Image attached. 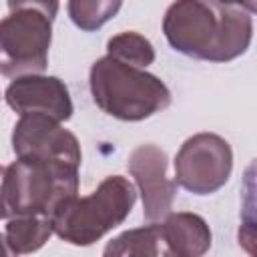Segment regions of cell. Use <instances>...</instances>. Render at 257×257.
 I'll return each instance as SVG.
<instances>
[{
	"label": "cell",
	"instance_id": "obj_12",
	"mask_svg": "<svg viewBox=\"0 0 257 257\" xmlns=\"http://www.w3.org/2000/svg\"><path fill=\"white\" fill-rule=\"evenodd\" d=\"M104 255L112 257H157V255H167V247L163 243L161 227L157 223H149L139 229H131L108 241L104 247Z\"/></svg>",
	"mask_w": 257,
	"mask_h": 257
},
{
	"label": "cell",
	"instance_id": "obj_13",
	"mask_svg": "<svg viewBox=\"0 0 257 257\" xmlns=\"http://www.w3.org/2000/svg\"><path fill=\"white\" fill-rule=\"evenodd\" d=\"M106 56L137 68H147L155 62V48L151 40L139 32H120L108 38Z\"/></svg>",
	"mask_w": 257,
	"mask_h": 257
},
{
	"label": "cell",
	"instance_id": "obj_6",
	"mask_svg": "<svg viewBox=\"0 0 257 257\" xmlns=\"http://www.w3.org/2000/svg\"><path fill=\"white\" fill-rule=\"evenodd\" d=\"M233 171V151L215 133L189 137L175 157V183L193 195L217 193Z\"/></svg>",
	"mask_w": 257,
	"mask_h": 257
},
{
	"label": "cell",
	"instance_id": "obj_15",
	"mask_svg": "<svg viewBox=\"0 0 257 257\" xmlns=\"http://www.w3.org/2000/svg\"><path fill=\"white\" fill-rule=\"evenodd\" d=\"M10 12L14 10H38L46 18L54 20L58 14V0H8Z\"/></svg>",
	"mask_w": 257,
	"mask_h": 257
},
{
	"label": "cell",
	"instance_id": "obj_14",
	"mask_svg": "<svg viewBox=\"0 0 257 257\" xmlns=\"http://www.w3.org/2000/svg\"><path fill=\"white\" fill-rule=\"evenodd\" d=\"M120 6L122 0H68V16L76 28L94 32L114 18Z\"/></svg>",
	"mask_w": 257,
	"mask_h": 257
},
{
	"label": "cell",
	"instance_id": "obj_5",
	"mask_svg": "<svg viewBox=\"0 0 257 257\" xmlns=\"http://www.w3.org/2000/svg\"><path fill=\"white\" fill-rule=\"evenodd\" d=\"M52 20L38 10H14L0 20V74H42L48 66Z\"/></svg>",
	"mask_w": 257,
	"mask_h": 257
},
{
	"label": "cell",
	"instance_id": "obj_17",
	"mask_svg": "<svg viewBox=\"0 0 257 257\" xmlns=\"http://www.w3.org/2000/svg\"><path fill=\"white\" fill-rule=\"evenodd\" d=\"M4 169L6 167H0V219L10 217V211L6 207V197H4Z\"/></svg>",
	"mask_w": 257,
	"mask_h": 257
},
{
	"label": "cell",
	"instance_id": "obj_11",
	"mask_svg": "<svg viewBox=\"0 0 257 257\" xmlns=\"http://www.w3.org/2000/svg\"><path fill=\"white\" fill-rule=\"evenodd\" d=\"M54 233L52 221L46 215H12L6 223V247L12 255L38 251Z\"/></svg>",
	"mask_w": 257,
	"mask_h": 257
},
{
	"label": "cell",
	"instance_id": "obj_9",
	"mask_svg": "<svg viewBox=\"0 0 257 257\" xmlns=\"http://www.w3.org/2000/svg\"><path fill=\"white\" fill-rule=\"evenodd\" d=\"M8 106L18 114L40 112L60 122L72 116V98L68 86L58 76L26 74L16 76L4 92Z\"/></svg>",
	"mask_w": 257,
	"mask_h": 257
},
{
	"label": "cell",
	"instance_id": "obj_7",
	"mask_svg": "<svg viewBox=\"0 0 257 257\" xmlns=\"http://www.w3.org/2000/svg\"><path fill=\"white\" fill-rule=\"evenodd\" d=\"M12 151L16 157L60 161L74 167H80L82 161L78 139L60 120L40 112L20 114L12 131Z\"/></svg>",
	"mask_w": 257,
	"mask_h": 257
},
{
	"label": "cell",
	"instance_id": "obj_1",
	"mask_svg": "<svg viewBox=\"0 0 257 257\" xmlns=\"http://www.w3.org/2000/svg\"><path fill=\"white\" fill-rule=\"evenodd\" d=\"M167 42L181 54L229 62L245 54L253 38L247 10L215 0H175L163 18Z\"/></svg>",
	"mask_w": 257,
	"mask_h": 257
},
{
	"label": "cell",
	"instance_id": "obj_2",
	"mask_svg": "<svg viewBox=\"0 0 257 257\" xmlns=\"http://www.w3.org/2000/svg\"><path fill=\"white\" fill-rule=\"evenodd\" d=\"M88 84L96 106L118 120H145L171 104V92L159 76L110 56L90 66Z\"/></svg>",
	"mask_w": 257,
	"mask_h": 257
},
{
	"label": "cell",
	"instance_id": "obj_10",
	"mask_svg": "<svg viewBox=\"0 0 257 257\" xmlns=\"http://www.w3.org/2000/svg\"><path fill=\"white\" fill-rule=\"evenodd\" d=\"M159 227L167 255L201 257L211 247V229L207 221L197 213H167Z\"/></svg>",
	"mask_w": 257,
	"mask_h": 257
},
{
	"label": "cell",
	"instance_id": "obj_16",
	"mask_svg": "<svg viewBox=\"0 0 257 257\" xmlns=\"http://www.w3.org/2000/svg\"><path fill=\"white\" fill-rule=\"evenodd\" d=\"M215 2H221V4H229V6L243 8V10H247L249 14H253V12H255V8H257V2H255V0H215Z\"/></svg>",
	"mask_w": 257,
	"mask_h": 257
},
{
	"label": "cell",
	"instance_id": "obj_4",
	"mask_svg": "<svg viewBox=\"0 0 257 257\" xmlns=\"http://www.w3.org/2000/svg\"><path fill=\"white\" fill-rule=\"evenodd\" d=\"M78 193V167L60 161L16 157L4 169V197L12 215L52 213Z\"/></svg>",
	"mask_w": 257,
	"mask_h": 257
},
{
	"label": "cell",
	"instance_id": "obj_8",
	"mask_svg": "<svg viewBox=\"0 0 257 257\" xmlns=\"http://www.w3.org/2000/svg\"><path fill=\"white\" fill-rule=\"evenodd\" d=\"M126 167L141 193L145 219L149 223L161 221L171 213L177 193V183L167 173V153L157 145H141L131 153Z\"/></svg>",
	"mask_w": 257,
	"mask_h": 257
},
{
	"label": "cell",
	"instance_id": "obj_3",
	"mask_svg": "<svg viewBox=\"0 0 257 257\" xmlns=\"http://www.w3.org/2000/svg\"><path fill=\"white\" fill-rule=\"evenodd\" d=\"M137 201L135 185L120 177H106L88 197L72 195L50 217L54 235L62 241L86 247L118 227Z\"/></svg>",
	"mask_w": 257,
	"mask_h": 257
},
{
	"label": "cell",
	"instance_id": "obj_18",
	"mask_svg": "<svg viewBox=\"0 0 257 257\" xmlns=\"http://www.w3.org/2000/svg\"><path fill=\"white\" fill-rule=\"evenodd\" d=\"M10 251H8V247H6V239H4V235H0V257H4V255H8Z\"/></svg>",
	"mask_w": 257,
	"mask_h": 257
}]
</instances>
